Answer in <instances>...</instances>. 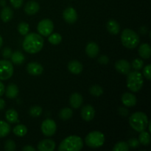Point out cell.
Returning <instances> with one entry per match:
<instances>
[{"instance_id": "obj_19", "label": "cell", "mask_w": 151, "mask_h": 151, "mask_svg": "<svg viewBox=\"0 0 151 151\" xmlns=\"http://www.w3.org/2000/svg\"><path fill=\"white\" fill-rule=\"evenodd\" d=\"M68 69L74 75H78L83 71V65L78 60H72L68 63Z\"/></svg>"}, {"instance_id": "obj_25", "label": "cell", "mask_w": 151, "mask_h": 151, "mask_svg": "<svg viewBox=\"0 0 151 151\" xmlns=\"http://www.w3.org/2000/svg\"><path fill=\"white\" fill-rule=\"evenodd\" d=\"M12 62L16 65H21L24 62L25 57L23 53L19 51H16L15 52L12 53L10 56Z\"/></svg>"}, {"instance_id": "obj_46", "label": "cell", "mask_w": 151, "mask_h": 151, "mask_svg": "<svg viewBox=\"0 0 151 151\" xmlns=\"http://www.w3.org/2000/svg\"><path fill=\"white\" fill-rule=\"evenodd\" d=\"M140 32L142 34H145L146 32H147V29H146L145 27H142L141 29H140Z\"/></svg>"}, {"instance_id": "obj_41", "label": "cell", "mask_w": 151, "mask_h": 151, "mask_svg": "<svg viewBox=\"0 0 151 151\" xmlns=\"http://www.w3.org/2000/svg\"><path fill=\"white\" fill-rule=\"evenodd\" d=\"M97 61L100 63V64H103V65H106L109 63V58L108 56L106 55H102L100 56V58H98Z\"/></svg>"}, {"instance_id": "obj_24", "label": "cell", "mask_w": 151, "mask_h": 151, "mask_svg": "<svg viewBox=\"0 0 151 151\" xmlns=\"http://www.w3.org/2000/svg\"><path fill=\"white\" fill-rule=\"evenodd\" d=\"M13 16V12L10 7H4L1 11V19L4 22H8L11 20Z\"/></svg>"}, {"instance_id": "obj_48", "label": "cell", "mask_w": 151, "mask_h": 151, "mask_svg": "<svg viewBox=\"0 0 151 151\" xmlns=\"http://www.w3.org/2000/svg\"><path fill=\"white\" fill-rule=\"evenodd\" d=\"M2 44H3V40H2V38H1V36L0 35V48L1 47Z\"/></svg>"}, {"instance_id": "obj_11", "label": "cell", "mask_w": 151, "mask_h": 151, "mask_svg": "<svg viewBox=\"0 0 151 151\" xmlns=\"http://www.w3.org/2000/svg\"><path fill=\"white\" fill-rule=\"evenodd\" d=\"M63 17L67 23L74 24L78 19V13L73 7H69L63 11Z\"/></svg>"}, {"instance_id": "obj_39", "label": "cell", "mask_w": 151, "mask_h": 151, "mask_svg": "<svg viewBox=\"0 0 151 151\" xmlns=\"http://www.w3.org/2000/svg\"><path fill=\"white\" fill-rule=\"evenodd\" d=\"M10 1L12 6L16 9L20 8L23 4V0H10Z\"/></svg>"}, {"instance_id": "obj_28", "label": "cell", "mask_w": 151, "mask_h": 151, "mask_svg": "<svg viewBox=\"0 0 151 151\" xmlns=\"http://www.w3.org/2000/svg\"><path fill=\"white\" fill-rule=\"evenodd\" d=\"M27 133V128L24 125H18L13 128V134L19 137L25 136Z\"/></svg>"}, {"instance_id": "obj_14", "label": "cell", "mask_w": 151, "mask_h": 151, "mask_svg": "<svg viewBox=\"0 0 151 151\" xmlns=\"http://www.w3.org/2000/svg\"><path fill=\"white\" fill-rule=\"evenodd\" d=\"M55 148V142L50 139L42 140L37 145V149L39 151H53Z\"/></svg>"}, {"instance_id": "obj_20", "label": "cell", "mask_w": 151, "mask_h": 151, "mask_svg": "<svg viewBox=\"0 0 151 151\" xmlns=\"http://www.w3.org/2000/svg\"><path fill=\"white\" fill-rule=\"evenodd\" d=\"M107 29L112 35H117L120 31V26L114 19H110L107 22Z\"/></svg>"}, {"instance_id": "obj_7", "label": "cell", "mask_w": 151, "mask_h": 151, "mask_svg": "<svg viewBox=\"0 0 151 151\" xmlns=\"http://www.w3.org/2000/svg\"><path fill=\"white\" fill-rule=\"evenodd\" d=\"M13 66L11 62L7 60H0V81H5L12 77Z\"/></svg>"}, {"instance_id": "obj_26", "label": "cell", "mask_w": 151, "mask_h": 151, "mask_svg": "<svg viewBox=\"0 0 151 151\" xmlns=\"http://www.w3.org/2000/svg\"><path fill=\"white\" fill-rule=\"evenodd\" d=\"M139 142L140 144L143 145L145 146H147L150 145L151 142V138L150 134L148 132H146L145 131H143L140 132V134L139 135Z\"/></svg>"}, {"instance_id": "obj_2", "label": "cell", "mask_w": 151, "mask_h": 151, "mask_svg": "<svg viewBox=\"0 0 151 151\" xmlns=\"http://www.w3.org/2000/svg\"><path fill=\"white\" fill-rule=\"evenodd\" d=\"M83 147L82 139L78 136H69L59 145V151H79Z\"/></svg>"}, {"instance_id": "obj_45", "label": "cell", "mask_w": 151, "mask_h": 151, "mask_svg": "<svg viewBox=\"0 0 151 151\" xmlns=\"http://www.w3.org/2000/svg\"><path fill=\"white\" fill-rule=\"evenodd\" d=\"M4 107H5V101L3 99L0 98V111L4 109Z\"/></svg>"}, {"instance_id": "obj_6", "label": "cell", "mask_w": 151, "mask_h": 151, "mask_svg": "<svg viewBox=\"0 0 151 151\" xmlns=\"http://www.w3.org/2000/svg\"><path fill=\"white\" fill-rule=\"evenodd\" d=\"M85 142L89 147L98 148L104 144L105 137L100 131H92L86 137Z\"/></svg>"}, {"instance_id": "obj_1", "label": "cell", "mask_w": 151, "mask_h": 151, "mask_svg": "<svg viewBox=\"0 0 151 151\" xmlns=\"http://www.w3.org/2000/svg\"><path fill=\"white\" fill-rule=\"evenodd\" d=\"M44 46V39L40 34H27L23 41L22 47L24 51L29 54H35L39 52Z\"/></svg>"}, {"instance_id": "obj_22", "label": "cell", "mask_w": 151, "mask_h": 151, "mask_svg": "<svg viewBox=\"0 0 151 151\" xmlns=\"http://www.w3.org/2000/svg\"><path fill=\"white\" fill-rule=\"evenodd\" d=\"M139 55L144 59H149L151 55V47L148 44H142L139 48Z\"/></svg>"}, {"instance_id": "obj_37", "label": "cell", "mask_w": 151, "mask_h": 151, "mask_svg": "<svg viewBox=\"0 0 151 151\" xmlns=\"http://www.w3.org/2000/svg\"><path fill=\"white\" fill-rule=\"evenodd\" d=\"M139 144L140 143L139 140L136 138L130 139L128 142V146H129V147H131V148H137V147L139 146Z\"/></svg>"}, {"instance_id": "obj_4", "label": "cell", "mask_w": 151, "mask_h": 151, "mask_svg": "<svg viewBox=\"0 0 151 151\" xmlns=\"http://www.w3.org/2000/svg\"><path fill=\"white\" fill-rule=\"evenodd\" d=\"M121 41L122 45L128 49L136 48L139 44V36L134 30L125 29L121 35Z\"/></svg>"}, {"instance_id": "obj_5", "label": "cell", "mask_w": 151, "mask_h": 151, "mask_svg": "<svg viewBox=\"0 0 151 151\" xmlns=\"http://www.w3.org/2000/svg\"><path fill=\"white\" fill-rule=\"evenodd\" d=\"M144 80L143 75L137 70L130 72L127 78V86L133 92H138L142 88Z\"/></svg>"}, {"instance_id": "obj_13", "label": "cell", "mask_w": 151, "mask_h": 151, "mask_svg": "<svg viewBox=\"0 0 151 151\" xmlns=\"http://www.w3.org/2000/svg\"><path fill=\"white\" fill-rule=\"evenodd\" d=\"M27 71L28 73L33 76L41 75L44 72L43 66L37 62H30L27 66Z\"/></svg>"}, {"instance_id": "obj_29", "label": "cell", "mask_w": 151, "mask_h": 151, "mask_svg": "<svg viewBox=\"0 0 151 151\" xmlns=\"http://www.w3.org/2000/svg\"><path fill=\"white\" fill-rule=\"evenodd\" d=\"M73 115V111L69 108H64L61 109L59 112V117L63 120H67L69 119Z\"/></svg>"}, {"instance_id": "obj_17", "label": "cell", "mask_w": 151, "mask_h": 151, "mask_svg": "<svg viewBox=\"0 0 151 151\" xmlns=\"http://www.w3.org/2000/svg\"><path fill=\"white\" fill-rule=\"evenodd\" d=\"M86 52L91 58H94L98 55L100 52V48L95 42L88 43L86 47Z\"/></svg>"}, {"instance_id": "obj_15", "label": "cell", "mask_w": 151, "mask_h": 151, "mask_svg": "<svg viewBox=\"0 0 151 151\" xmlns=\"http://www.w3.org/2000/svg\"><path fill=\"white\" fill-rule=\"evenodd\" d=\"M122 103L127 107H133L137 104V97L134 94L125 92L122 96Z\"/></svg>"}, {"instance_id": "obj_33", "label": "cell", "mask_w": 151, "mask_h": 151, "mask_svg": "<svg viewBox=\"0 0 151 151\" xmlns=\"http://www.w3.org/2000/svg\"><path fill=\"white\" fill-rule=\"evenodd\" d=\"M129 150V146L125 142H119L116 143L113 147V151H128Z\"/></svg>"}, {"instance_id": "obj_38", "label": "cell", "mask_w": 151, "mask_h": 151, "mask_svg": "<svg viewBox=\"0 0 151 151\" xmlns=\"http://www.w3.org/2000/svg\"><path fill=\"white\" fill-rule=\"evenodd\" d=\"M150 69H151V65L149 64L147 66H146L143 69V75L145 77L146 79H147L148 81H150L151 79V72H150Z\"/></svg>"}, {"instance_id": "obj_31", "label": "cell", "mask_w": 151, "mask_h": 151, "mask_svg": "<svg viewBox=\"0 0 151 151\" xmlns=\"http://www.w3.org/2000/svg\"><path fill=\"white\" fill-rule=\"evenodd\" d=\"M49 42L51 43L53 45H57L59 44L62 41V36L59 33H53L50 34V37L48 38Z\"/></svg>"}, {"instance_id": "obj_18", "label": "cell", "mask_w": 151, "mask_h": 151, "mask_svg": "<svg viewBox=\"0 0 151 151\" xmlns=\"http://www.w3.org/2000/svg\"><path fill=\"white\" fill-rule=\"evenodd\" d=\"M83 102V99L81 94L78 93H73L69 98V103L73 109H78L81 107Z\"/></svg>"}, {"instance_id": "obj_34", "label": "cell", "mask_w": 151, "mask_h": 151, "mask_svg": "<svg viewBox=\"0 0 151 151\" xmlns=\"http://www.w3.org/2000/svg\"><path fill=\"white\" fill-rule=\"evenodd\" d=\"M29 114L32 117H38L42 114V109L40 106H32L29 109Z\"/></svg>"}, {"instance_id": "obj_8", "label": "cell", "mask_w": 151, "mask_h": 151, "mask_svg": "<svg viewBox=\"0 0 151 151\" xmlns=\"http://www.w3.org/2000/svg\"><path fill=\"white\" fill-rule=\"evenodd\" d=\"M53 29H54L53 22L49 19L41 20L37 26L38 32L43 36H49L52 32Z\"/></svg>"}, {"instance_id": "obj_23", "label": "cell", "mask_w": 151, "mask_h": 151, "mask_svg": "<svg viewBox=\"0 0 151 151\" xmlns=\"http://www.w3.org/2000/svg\"><path fill=\"white\" fill-rule=\"evenodd\" d=\"M5 118L7 121L10 123H16L19 122V115L17 111L14 109H9L5 113Z\"/></svg>"}, {"instance_id": "obj_12", "label": "cell", "mask_w": 151, "mask_h": 151, "mask_svg": "<svg viewBox=\"0 0 151 151\" xmlns=\"http://www.w3.org/2000/svg\"><path fill=\"white\" fill-rule=\"evenodd\" d=\"M115 69L122 75H128L131 72V66L126 60H119L115 63Z\"/></svg>"}, {"instance_id": "obj_30", "label": "cell", "mask_w": 151, "mask_h": 151, "mask_svg": "<svg viewBox=\"0 0 151 151\" xmlns=\"http://www.w3.org/2000/svg\"><path fill=\"white\" fill-rule=\"evenodd\" d=\"M89 93L94 97H100L103 94V89L100 86L93 85L90 87Z\"/></svg>"}, {"instance_id": "obj_44", "label": "cell", "mask_w": 151, "mask_h": 151, "mask_svg": "<svg viewBox=\"0 0 151 151\" xmlns=\"http://www.w3.org/2000/svg\"><path fill=\"white\" fill-rule=\"evenodd\" d=\"M4 91H5V88H4V84L0 81V97H1L4 94Z\"/></svg>"}, {"instance_id": "obj_27", "label": "cell", "mask_w": 151, "mask_h": 151, "mask_svg": "<svg viewBox=\"0 0 151 151\" xmlns=\"http://www.w3.org/2000/svg\"><path fill=\"white\" fill-rule=\"evenodd\" d=\"M10 131V126L7 122L0 121V138L5 137Z\"/></svg>"}, {"instance_id": "obj_42", "label": "cell", "mask_w": 151, "mask_h": 151, "mask_svg": "<svg viewBox=\"0 0 151 151\" xmlns=\"http://www.w3.org/2000/svg\"><path fill=\"white\" fill-rule=\"evenodd\" d=\"M119 114L123 116H126L128 114V111L125 108H119Z\"/></svg>"}, {"instance_id": "obj_36", "label": "cell", "mask_w": 151, "mask_h": 151, "mask_svg": "<svg viewBox=\"0 0 151 151\" xmlns=\"http://www.w3.org/2000/svg\"><path fill=\"white\" fill-rule=\"evenodd\" d=\"M16 143H15L13 140L8 139L5 142V144H4V149L7 151H14L16 150Z\"/></svg>"}, {"instance_id": "obj_49", "label": "cell", "mask_w": 151, "mask_h": 151, "mask_svg": "<svg viewBox=\"0 0 151 151\" xmlns=\"http://www.w3.org/2000/svg\"><path fill=\"white\" fill-rule=\"evenodd\" d=\"M148 125H149V131L150 132V131H151V123H150V122H148Z\"/></svg>"}, {"instance_id": "obj_35", "label": "cell", "mask_w": 151, "mask_h": 151, "mask_svg": "<svg viewBox=\"0 0 151 151\" xmlns=\"http://www.w3.org/2000/svg\"><path fill=\"white\" fill-rule=\"evenodd\" d=\"M132 66L134 67V69H135L136 70H140L143 68L144 66V61H143L142 59L137 58L135 60H133L132 62Z\"/></svg>"}, {"instance_id": "obj_32", "label": "cell", "mask_w": 151, "mask_h": 151, "mask_svg": "<svg viewBox=\"0 0 151 151\" xmlns=\"http://www.w3.org/2000/svg\"><path fill=\"white\" fill-rule=\"evenodd\" d=\"M29 26L27 23L21 22L18 25V31L22 35H26L29 32Z\"/></svg>"}, {"instance_id": "obj_21", "label": "cell", "mask_w": 151, "mask_h": 151, "mask_svg": "<svg viewBox=\"0 0 151 151\" xmlns=\"http://www.w3.org/2000/svg\"><path fill=\"white\" fill-rule=\"evenodd\" d=\"M4 92H5V94L7 98L14 99L19 94V88H18L16 84L10 83L7 86Z\"/></svg>"}, {"instance_id": "obj_43", "label": "cell", "mask_w": 151, "mask_h": 151, "mask_svg": "<svg viewBox=\"0 0 151 151\" xmlns=\"http://www.w3.org/2000/svg\"><path fill=\"white\" fill-rule=\"evenodd\" d=\"M23 151H35V149L30 145H26L22 148Z\"/></svg>"}, {"instance_id": "obj_10", "label": "cell", "mask_w": 151, "mask_h": 151, "mask_svg": "<svg viewBox=\"0 0 151 151\" xmlns=\"http://www.w3.org/2000/svg\"><path fill=\"white\" fill-rule=\"evenodd\" d=\"M81 114L84 120L86 121V122H89L94 119V115H95V110L92 106L86 105L82 108Z\"/></svg>"}, {"instance_id": "obj_16", "label": "cell", "mask_w": 151, "mask_h": 151, "mask_svg": "<svg viewBox=\"0 0 151 151\" xmlns=\"http://www.w3.org/2000/svg\"><path fill=\"white\" fill-rule=\"evenodd\" d=\"M40 10V6L38 2L35 1H29L25 4L24 12L29 16H32L38 13Z\"/></svg>"}, {"instance_id": "obj_9", "label": "cell", "mask_w": 151, "mask_h": 151, "mask_svg": "<svg viewBox=\"0 0 151 151\" xmlns=\"http://www.w3.org/2000/svg\"><path fill=\"white\" fill-rule=\"evenodd\" d=\"M57 130V125L53 119H47L41 124V131L46 137H52Z\"/></svg>"}, {"instance_id": "obj_40", "label": "cell", "mask_w": 151, "mask_h": 151, "mask_svg": "<svg viewBox=\"0 0 151 151\" xmlns=\"http://www.w3.org/2000/svg\"><path fill=\"white\" fill-rule=\"evenodd\" d=\"M1 54H2V56L4 58L7 59L10 58V56L12 55V50L10 48H8V47H6L1 52Z\"/></svg>"}, {"instance_id": "obj_47", "label": "cell", "mask_w": 151, "mask_h": 151, "mask_svg": "<svg viewBox=\"0 0 151 151\" xmlns=\"http://www.w3.org/2000/svg\"><path fill=\"white\" fill-rule=\"evenodd\" d=\"M0 5L2 6L3 7H5V5H6L5 0H1V1H0Z\"/></svg>"}, {"instance_id": "obj_3", "label": "cell", "mask_w": 151, "mask_h": 151, "mask_svg": "<svg viewBox=\"0 0 151 151\" xmlns=\"http://www.w3.org/2000/svg\"><path fill=\"white\" fill-rule=\"evenodd\" d=\"M148 122L147 115L143 112H136L129 118L130 125L137 132L145 131L148 125Z\"/></svg>"}]
</instances>
